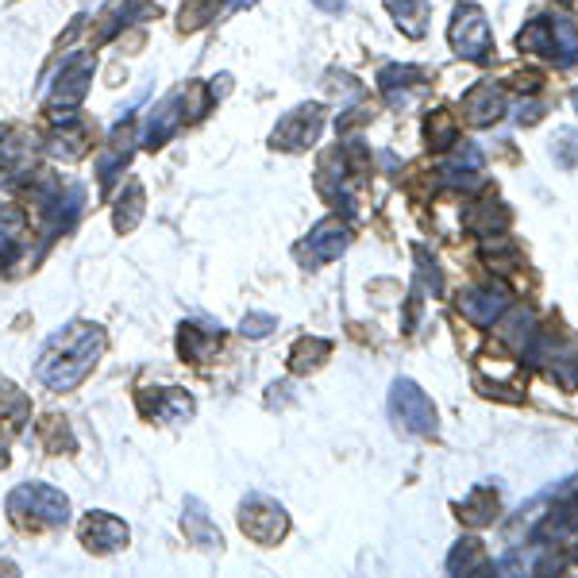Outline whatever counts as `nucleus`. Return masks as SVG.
Returning <instances> with one entry per match:
<instances>
[{"label": "nucleus", "instance_id": "bb28decb", "mask_svg": "<svg viewBox=\"0 0 578 578\" xmlns=\"http://www.w3.org/2000/svg\"><path fill=\"white\" fill-rule=\"evenodd\" d=\"M328 355H332V343L320 340V335H302V340L290 347V370H294V375H309V370H317Z\"/></svg>", "mask_w": 578, "mask_h": 578}, {"label": "nucleus", "instance_id": "e433bc0d", "mask_svg": "<svg viewBox=\"0 0 578 578\" xmlns=\"http://www.w3.org/2000/svg\"><path fill=\"white\" fill-rule=\"evenodd\" d=\"M540 116H544V113H540V105H524L521 113H517V120H521V128H524V123H536Z\"/></svg>", "mask_w": 578, "mask_h": 578}, {"label": "nucleus", "instance_id": "393cba45", "mask_svg": "<svg viewBox=\"0 0 578 578\" xmlns=\"http://www.w3.org/2000/svg\"><path fill=\"white\" fill-rule=\"evenodd\" d=\"M529 358H552L547 370L555 375V382L567 386V390H575L578 386V343H559V347H552V351L532 347Z\"/></svg>", "mask_w": 578, "mask_h": 578}, {"label": "nucleus", "instance_id": "9b49d317", "mask_svg": "<svg viewBox=\"0 0 578 578\" xmlns=\"http://www.w3.org/2000/svg\"><path fill=\"white\" fill-rule=\"evenodd\" d=\"M347 247H351V224L340 221V216H328V221H320L317 228L309 232V239L297 247V255H302L309 267H320V262L340 259Z\"/></svg>", "mask_w": 578, "mask_h": 578}, {"label": "nucleus", "instance_id": "5701e85b", "mask_svg": "<svg viewBox=\"0 0 578 578\" xmlns=\"http://www.w3.org/2000/svg\"><path fill=\"white\" fill-rule=\"evenodd\" d=\"M428 9H432L428 0H386V12H390L393 24L409 39H424V32H428Z\"/></svg>", "mask_w": 578, "mask_h": 578}, {"label": "nucleus", "instance_id": "f03ea898", "mask_svg": "<svg viewBox=\"0 0 578 578\" xmlns=\"http://www.w3.org/2000/svg\"><path fill=\"white\" fill-rule=\"evenodd\" d=\"M209 105H212V90H204L201 82L178 85L170 97L158 101V105L151 108L148 131H143V148H151V151L163 148L166 139H170L186 120H201V116L209 113Z\"/></svg>", "mask_w": 578, "mask_h": 578}, {"label": "nucleus", "instance_id": "2eb2a0df", "mask_svg": "<svg viewBox=\"0 0 578 578\" xmlns=\"http://www.w3.org/2000/svg\"><path fill=\"white\" fill-rule=\"evenodd\" d=\"M139 409L151 421H189L193 416V398L178 386H158V390L139 393Z\"/></svg>", "mask_w": 578, "mask_h": 578}, {"label": "nucleus", "instance_id": "2f4dec72", "mask_svg": "<svg viewBox=\"0 0 578 578\" xmlns=\"http://www.w3.org/2000/svg\"><path fill=\"white\" fill-rule=\"evenodd\" d=\"M0 416L12 424H27L32 421V401H27L24 390L9 382V378H0Z\"/></svg>", "mask_w": 578, "mask_h": 578}, {"label": "nucleus", "instance_id": "4468645a", "mask_svg": "<svg viewBox=\"0 0 578 578\" xmlns=\"http://www.w3.org/2000/svg\"><path fill=\"white\" fill-rule=\"evenodd\" d=\"M505 116V90L494 82H479L463 93V120L471 128H489Z\"/></svg>", "mask_w": 578, "mask_h": 578}, {"label": "nucleus", "instance_id": "ddd939ff", "mask_svg": "<svg viewBox=\"0 0 578 578\" xmlns=\"http://www.w3.org/2000/svg\"><path fill=\"white\" fill-rule=\"evenodd\" d=\"M440 181L444 186H451V189H471L474 181H479V174H482V151L474 148V143H459L456 139V148H448L444 151V163H440Z\"/></svg>", "mask_w": 578, "mask_h": 578}, {"label": "nucleus", "instance_id": "6e6552de", "mask_svg": "<svg viewBox=\"0 0 578 578\" xmlns=\"http://www.w3.org/2000/svg\"><path fill=\"white\" fill-rule=\"evenodd\" d=\"M320 128H325V108L297 105L278 120L274 135H270V148L274 151H309L320 139Z\"/></svg>", "mask_w": 578, "mask_h": 578}, {"label": "nucleus", "instance_id": "c9c22d12", "mask_svg": "<svg viewBox=\"0 0 578 578\" xmlns=\"http://www.w3.org/2000/svg\"><path fill=\"white\" fill-rule=\"evenodd\" d=\"M555 163L559 166H578V135L575 131H559V143H555Z\"/></svg>", "mask_w": 578, "mask_h": 578}, {"label": "nucleus", "instance_id": "f257e3e1", "mask_svg": "<svg viewBox=\"0 0 578 578\" xmlns=\"http://www.w3.org/2000/svg\"><path fill=\"white\" fill-rule=\"evenodd\" d=\"M105 328L97 325H85V320H74V325H66L62 332H55L47 340L39 355V367L35 375L43 378V386H50L55 393L66 390H78L85 378L93 375L97 367L101 351H105Z\"/></svg>", "mask_w": 578, "mask_h": 578}, {"label": "nucleus", "instance_id": "39448f33", "mask_svg": "<svg viewBox=\"0 0 578 578\" xmlns=\"http://www.w3.org/2000/svg\"><path fill=\"white\" fill-rule=\"evenodd\" d=\"M390 413L398 421L401 432H413V436H436L440 428V416L432 398L413 382V378H398L390 390Z\"/></svg>", "mask_w": 578, "mask_h": 578}, {"label": "nucleus", "instance_id": "b1692460", "mask_svg": "<svg viewBox=\"0 0 578 578\" xmlns=\"http://www.w3.org/2000/svg\"><path fill=\"white\" fill-rule=\"evenodd\" d=\"M463 224H467V228H471V232H479L482 239L502 236V232L509 228V209H505L502 201H494V197H486V201L474 204V209L467 212Z\"/></svg>", "mask_w": 578, "mask_h": 578}, {"label": "nucleus", "instance_id": "1a4fd4ad", "mask_svg": "<svg viewBox=\"0 0 578 578\" xmlns=\"http://www.w3.org/2000/svg\"><path fill=\"white\" fill-rule=\"evenodd\" d=\"M509 305H514V294H509V285L505 282H486V285L467 290V294H459V312L479 328H494Z\"/></svg>", "mask_w": 578, "mask_h": 578}, {"label": "nucleus", "instance_id": "473e14b6", "mask_svg": "<svg viewBox=\"0 0 578 578\" xmlns=\"http://www.w3.org/2000/svg\"><path fill=\"white\" fill-rule=\"evenodd\" d=\"M413 255H416V290H428L432 297H440L444 274H440V267H436V259H432L424 247H413Z\"/></svg>", "mask_w": 578, "mask_h": 578}, {"label": "nucleus", "instance_id": "dca6fc26", "mask_svg": "<svg viewBox=\"0 0 578 578\" xmlns=\"http://www.w3.org/2000/svg\"><path fill=\"white\" fill-rule=\"evenodd\" d=\"M181 532H186L189 544H197L201 552H221L224 547L221 529L212 524L201 497H186V505H181Z\"/></svg>", "mask_w": 578, "mask_h": 578}, {"label": "nucleus", "instance_id": "6ab92c4d", "mask_svg": "<svg viewBox=\"0 0 578 578\" xmlns=\"http://www.w3.org/2000/svg\"><path fill=\"white\" fill-rule=\"evenodd\" d=\"M547 32H552V50H547V62H555L559 70L578 62V27L567 12H555L547 16Z\"/></svg>", "mask_w": 578, "mask_h": 578}, {"label": "nucleus", "instance_id": "4c0bfd02", "mask_svg": "<svg viewBox=\"0 0 578 578\" xmlns=\"http://www.w3.org/2000/svg\"><path fill=\"white\" fill-rule=\"evenodd\" d=\"M312 4H317L320 12H332V16H335V12L347 9V0H312Z\"/></svg>", "mask_w": 578, "mask_h": 578}, {"label": "nucleus", "instance_id": "7ed1b4c3", "mask_svg": "<svg viewBox=\"0 0 578 578\" xmlns=\"http://www.w3.org/2000/svg\"><path fill=\"white\" fill-rule=\"evenodd\" d=\"M4 505L20 529H58L70 521V497L47 482H20Z\"/></svg>", "mask_w": 578, "mask_h": 578}, {"label": "nucleus", "instance_id": "f3484780", "mask_svg": "<svg viewBox=\"0 0 578 578\" xmlns=\"http://www.w3.org/2000/svg\"><path fill=\"white\" fill-rule=\"evenodd\" d=\"M424 82H428V74H424L421 66H382L378 70V90H382V97L390 101V105H405L413 93L424 90Z\"/></svg>", "mask_w": 578, "mask_h": 578}, {"label": "nucleus", "instance_id": "c756f323", "mask_svg": "<svg viewBox=\"0 0 578 578\" xmlns=\"http://www.w3.org/2000/svg\"><path fill=\"white\" fill-rule=\"evenodd\" d=\"M570 529H578V497L555 505L552 517H547V521L540 524L536 532H532V540H536V544H547L552 536H563V532H570Z\"/></svg>", "mask_w": 578, "mask_h": 578}, {"label": "nucleus", "instance_id": "a211bd4d", "mask_svg": "<svg viewBox=\"0 0 578 578\" xmlns=\"http://www.w3.org/2000/svg\"><path fill=\"white\" fill-rule=\"evenodd\" d=\"M27 251V216L20 204H0V267H12Z\"/></svg>", "mask_w": 578, "mask_h": 578}, {"label": "nucleus", "instance_id": "58836bf2", "mask_svg": "<svg viewBox=\"0 0 578 578\" xmlns=\"http://www.w3.org/2000/svg\"><path fill=\"white\" fill-rule=\"evenodd\" d=\"M9 463V444H4V436H0V467Z\"/></svg>", "mask_w": 578, "mask_h": 578}, {"label": "nucleus", "instance_id": "4be33fe9", "mask_svg": "<svg viewBox=\"0 0 578 578\" xmlns=\"http://www.w3.org/2000/svg\"><path fill=\"white\" fill-rule=\"evenodd\" d=\"M221 340H224L221 328H212V325H181L178 351H181V358H189V363H204L212 351L221 347Z\"/></svg>", "mask_w": 578, "mask_h": 578}, {"label": "nucleus", "instance_id": "f704fd0d", "mask_svg": "<svg viewBox=\"0 0 578 578\" xmlns=\"http://www.w3.org/2000/svg\"><path fill=\"white\" fill-rule=\"evenodd\" d=\"M274 328H278V317H270V312H247L239 332H244L247 340H262V335H270Z\"/></svg>", "mask_w": 578, "mask_h": 578}, {"label": "nucleus", "instance_id": "412c9836", "mask_svg": "<svg viewBox=\"0 0 578 578\" xmlns=\"http://www.w3.org/2000/svg\"><path fill=\"white\" fill-rule=\"evenodd\" d=\"M448 570L451 575H489L494 570V559H489L486 544L479 536H463L448 555Z\"/></svg>", "mask_w": 578, "mask_h": 578}, {"label": "nucleus", "instance_id": "a878e982", "mask_svg": "<svg viewBox=\"0 0 578 578\" xmlns=\"http://www.w3.org/2000/svg\"><path fill=\"white\" fill-rule=\"evenodd\" d=\"M47 151L55 158L74 163V158H82L85 151H90V135H85V131L74 123V116H70V120H62V131H55V135L47 139Z\"/></svg>", "mask_w": 578, "mask_h": 578}, {"label": "nucleus", "instance_id": "7c9ffc66", "mask_svg": "<svg viewBox=\"0 0 578 578\" xmlns=\"http://www.w3.org/2000/svg\"><path fill=\"white\" fill-rule=\"evenodd\" d=\"M139 216H143V186L139 181H128V189L120 193V201H116V232H131L139 224Z\"/></svg>", "mask_w": 578, "mask_h": 578}, {"label": "nucleus", "instance_id": "f8f14e48", "mask_svg": "<svg viewBox=\"0 0 578 578\" xmlns=\"http://www.w3.org/2000/svg\"><path fill=\"white\" fill-rule=\"evenodd\" d=\"M128 540H131L128 524H123L120 517L105 514V509H97V514H90L82 521V544H85V552H93V555L123 552Z\"/></svg>", "mask_w": 578, "mask_h": 578}, {"label": "nucleus", "instance_id": "423d86ee", "mask_svg": "<svg viewBox=\"0 0 578 578\" xmlns=\"http://www.w3.org/2000/svg\"><path fill=\"white\" fill-rule=\"evenodd\" d=\"M448 43L467 62H486L489 50H494V32H489L486 12L479 4H459L448 24Z\"/></svg>", "mask_w": 578, "mask_h": 578}, {"label": "nucleus", "instance_id": "aec40b11", "mask_svg": "<svg viewBox=\"0 0 578 578\" xmlns=\"http://www.w3.org/2000/svg\"><path fill=\"white\" fill-rule=\"evenodd\" d=\"M459 521L471 524V529H486V524L497 521V509H502V497H497L494 486H474L463 502L456 505Z\"/></svg>", "mask_w": 578, "mask_h": 578}, {"label": "nucleus", "instance_id": "cd10ccee", "mask_svg": "<svg viewBox=\"0 0 578 578\" xmlns=\"http://www.w3.org/2000/svg\"><path fill=\"white\" fill-rule=\"evenodd\" d=\"M502 340L509 343V351H517V355H529L532 347H536V340H540V332H536V317L532 312H514V320H505L502 328Z\"/></svg>", "mask_w": 578, "mask_h": 578}, {"label": "nucleus", "instance_id": "20e7f679", "mask_svg": "<svg viewBox=\"0 0 578 578\" xmlns=\"http://www.w3.org/2000/svg\"><path fill=\"white\" fill-rule=\"evenodd\" d=\"M90 82H93L90 50H74L70 58H62V70H58V78L50 82L47 93V113L55 120H70L78 113V105L85 101V93H90Z\"/></svg>", "mask_w": 578, "mask_h": 578}, {"label": "nucleus", "instance_id": "9d476101", "mask_svg": "<svg viewBox=\"0 0 578 578\" xmlns=\"http://www.w3.org/2000/svg\"><path fill=\"white\" fill-rule=\"evenodd\" d=\"M35 163V135L27 128H0V186H16Z\"/></svg>", "mask_w": 578, "mask_h": 578}, {"label": "nucleus", "instance_id": "0eeeda50", "mask_svg": "<svg viewBox=\"0 0 578 578\" xmlns=\"http://www.w3.org/2000/svg\"><path fill=\"white\" fill-rule=\"evenodd\" d=\"M239 529H244L247 540L270 547V544H278L285 532H290V517H285V509L274 502V497L251 494V497L239 502Z\"/></svg>", "mask_w": 578, "mask_h": 578}, {"label": "nucleus", "instance_id": "72a5a7b5", "mask_svg": "<svg viewBox=\"0 0 578 578\" xmlns=\"http://www.w3.org/2000/svg\"><path fill=\"white\" fill-rule=\"evenodd\" d=\"M39 436H43V448H47V451H62V448L70 451V448H74V440H70V428H66L58 416H47V421H43Z\"/></svg>", "mask_w": 578, "mask_h": 578}, {"label": "nucleus", "instance_id": "c85d7f7f", "mask_svg": "<svg viewBox=\"0 0 578 578\" xmlns=\"http://www.w3.org/2000/svg\"><path fill=\"white\" fill-rule=\"evenodd\" d=\"M424 139H428V148L432 151H448L456 148V139H459V123L456 116L448 113V108H432L428 120H424Z\"/></svg>", "mask_w": 578, "mask_h": 578}, {"label": "nucleus", "instance_id": "ea45409f", "mask_svg": "<svg viewBox=\"0 0 578 578\" xmlns=\"http://www.w3.org/2000/svg\"><path fill=\"white\" fill-rule=\"evenodd\" d=\"M570 101H575V113H578V90H575V93H570Z\"/></svg>", "mask_w": 578, "mask_h": 578}]
</instances>
